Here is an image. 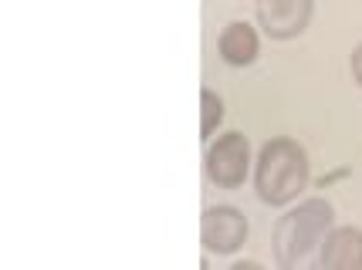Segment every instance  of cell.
Segmentation results:
<instances>
[{
	"label": "cell",
	"instance_id": "30bf717a",
	"mask_svg": "<svg viewBox=\"0 0 362 270\" xmlns=\"http://www.w3.org/2000/svg\"><path fill=\"white\" fill-rule=\"evenodd\" d=\"M227 270H264L257 260H237V264H230Z\"/></svg>",
	"mask_w": 362,
	"mask_h": 270
},
{
	"label": "cell",
	"instance_id": "8992f818",
	"mask_svg": "<svg viewBox=\"0 0 362 270\" xmlns=\"http://www.w3.org/2000/svg\"><path fill=\"white\" fill-rule=\"evenodd\" d=\"M217 54L230 68L254 64L257 54H261V34H257V27H251L247 20H230L221 31V37H217Z\"/></svg>",
	"mask_w": 362,
	"mask_h": 270
},
{
	"label": "cell",
	"instance_id": "ba28073f",
	"mask_svg": "<svg viewBox=\"0 0 362 270\" xmlns=\"http://www.w3.org/2000/svg\"><path fill=\"white\" fill-rule=\"evenodd\" d=\"M221 122H223V98L214 88H204L200 92V135L206 142L214 139V132L221 128Z\"/></svg>",
	"mask_w": 362,
	"mask_h": 270
},
{
	"label": "cell",
	"instance_id": "52a82bcc",
	"mask_svg": "<svg viewBox=\"0 0 362 270\" xmlns=\"http://www.w3.org/2000/svg\"><path fill=\"white\" fill-rule=\"evenodd\" d=\"M322 270H362V226H335L322 247Z\"/></svg>",
	"mask_w": 362,
	"mask_h": 270
},
{
	"label": "cell",
	"instance_id": "6da1fadb",
	"mask_svg": "<svg viewBox=\"0 0 362 270\" xmlns=\"http://www.w3.org/2000/svg\"><path fill=\"white\" fill-rule=\"evenodd\" d=\"M335 230V209L325 196H308L278 216L271 250L281 270H322V247Z\"/></svg>",
	"mask_w": 362,
	"mask_h": 270
},
{
	"label": "cell",
	"instance_id": "277c9868",
	"mask_svg": "<svg viewBox=\"0 0 362 270\" xmlns=\"http://www.w3.org/2000/svg\"><path fill=\"white\" fill-rule=\"evenodd\" d=\"M247 216L244 209L230 207V203H217V207H206L200 216V243H204L206 254L217 257H230L237 254L244 243H247Z\"/></svg>",
	"mask_w": 362,
	"mask_h": 270
},
{
	"label": "cell",
	"instance_id": "9c48e42d",
	"mask_svg": "<svg viewBox=\"0 0 362 270\" xmlns=\"http://www.w3.org/2000/svg\"><path fill=\"white\" fill-rule=\"evenodd\" d=\"M349 71H352V81L362 88V41L352 48V54H349Z\"/></svg>",
	"mask_w": 362,
	"mask_h": 270
},
{
	"label": "cell",
	"instance_id": "5b68a950",
	"mask_svg": "<svg viewBox=\"0 0 362 270\" xmlns=\"http://www.w3.org/2000/svg\"><path fill=\"white\" fill-rule=\"evenodd\" d=\"M315 0H257V27L271 41L301 37L312 24Z\"/></svg>",
	"mask_w": 362,
	"mask_h": 270
},
{
	"label": "cell",
	"instance_id": "8fae6325",
	"mask_svg": "<svg viewBox=\"0 0 362 270\" xmlns=\"http://www.w3.org/2000/svg\"><path fill=\"white\" fill-rule=\"evenodd\" d=\"M342 176H346V169H335V173L322 176V179H318V186H322V190H325V186H329V183H335V179H342Z\"/></svg>",
	"mask_w": 362,
	"mask_h": 270
},
{
	"label": "cell",
	"instance_id": "7c38bea8",
	"mask_svg": "<svg viewBox=\"0 0 362 270\" xmlns=\"http://www.w3.org/2000/svg\"><path fill=\"white\" fill-rule=\"evenodd\" d=\"M200 270H210V260H206V257L200 260Z\"/></svg>",
	"mask_w": 362,
	"mask_h": 270
},
{
	"label": "cell",
	"instance_id": "3957f363",
	"mask_svg": "<svg viewBox=\"0 0 362 270\" xmlns=\"http://www.w3.org/2000/svg\"><path fill=\"white\" fill-rule=\"evenodd\" d=\"M251 142L244 132H223L206 142L204 173L217 190H240L251 173Z\"/></svg>",
	"mask_w": 362,
	"mask_h": 270
},
{
	"label": "cell",
	"instance_id": "7a4b0ae2",
	"mask_svg": "<svg viewBox=\"0 0 362 270\" xmlns=\"http://www.w3.org/2000/svg\"><path fill=\"white\" fill-rule=\"evenodd\" d=\"M312 183V162L298 139H268L254 159V190L268 207H291Z\"/></svg>",
	"mask_w": 362,
	"mask_h": 270
}]
</instances>
